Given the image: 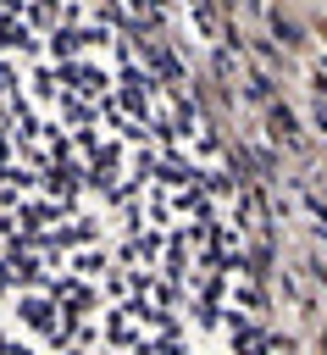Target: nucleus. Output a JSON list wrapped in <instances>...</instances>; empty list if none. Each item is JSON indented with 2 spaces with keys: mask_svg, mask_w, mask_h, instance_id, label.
<instances>
[{
  "mask_svg": "<svg viewBox=\"0 0 327 355\" xmlns=\"http://www.w3.org/2000/svg\"><path fill=\"white\" fill-rule=\"evenodd\" d=\"M233 255L177 94L94 0H0V355H233Z\"/></svg>",
  "mask_w": 327,
  "mask_h": 355,
  "instance_id": "f257e3e1",
  "label": "nucleus"
}]
</instances>
